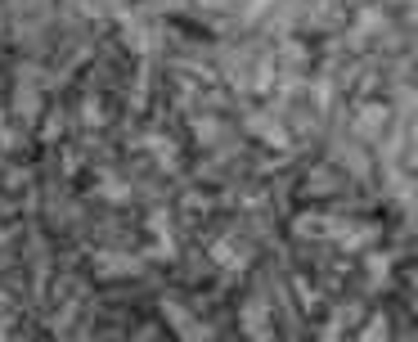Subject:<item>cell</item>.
<instances>
[{
  "instance_id": "6da1fadb",
  "label": "cell",
  "mask_w": 418,
  "mask_h": 342,
  "mask_svg": "<svg viewBox=\"0 0 418 342\" xmlns=\"http://www.w3.org/2000/svg\"><path fill=\"white\" fill-rule=\"evenodd\" d=\"M94 270H99L103 279H126V275L140 270V261L126 256V252H94Z\"/></svg>"
},
{
  "instance_id": "277c9868",
  "label": "cell",
  "mask_w": 418,
  "mask_h": 342,
  "mask_svg": "<svg viewBox=\"0 0 418 342\" xmlns=\"http://www.w3.org/2000/svg\"><path fill=\"white\" fill-rule=\"evenodd\" d=\"M99 194H108V203H126L131 189H126V180H117V176L108 171V176H99Z\"/></svg>"
},
{
  "instance_id": "3957f363",
  "label": "cell",
  "mask_w": 418,
  "mask_h": 342,
  "mask_svg": "<svg viewBox=\"0 0 418 342\" xmlns=\"http://www.w3.org/2000/svg\"><path fill=\"white\" fill-rule=\"evenodd\" d=\"M14 113L23 122H36V113H41V95L27 90V86H23V90H14Z\"/></svg>"
},
{
  "instance_id": "7a4b0ae2",
  "label": "cell",
  "mask_w": 418,
  "mask_h": 342,
  "mask_svg": "<svg viewBox=\"0 0 418 342\" xmlns=\"http://www.w3.org/2000/svg\"><path fill=\"white\" fill-rule=\"evenodd\" d=\"M162 316H167V325H171V329H180V334H185V342H198V338H203V334H198L194 325H189V316H185V311H180V307H176L171 298L162 302Z\"/></svg>"
}]
</instances>
